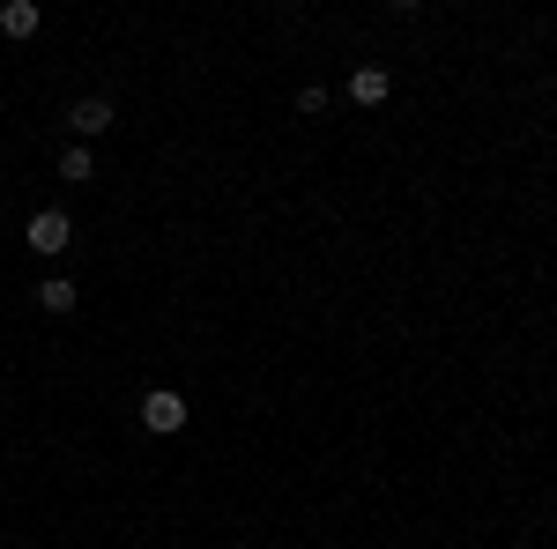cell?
Segmentation results:
<instances>
[{
	"label": "cell",
	"instance_id": "6da1fadb",
	"mask_svg": "<svg viewBox=\"0 0 557 549\" xmlns=\"http://www.w3.org/2000/svg\"><path fill=\"white\" fill-rule=\"evenodd\" d=\"M23 246H30V253H45V260H60L67 246H75V215H67V209H38Z\"/></svg>",
	"mask_w": 557,
	"mask_h": 549
},
{
	"label": "cell",
	"instance_id": "7a4b0ae2",
	"mask_svg": "<svg viewBox=\"0 0 557 549\" xmlns=\"http://www.w3.org/2000/svg\"><path fill=\"white\" fill-rule=\"evenodd\" d=\"M141 431H157V438H178V431H186V401H178L172 386H157V394L141 401Z\"/></svg>",
	"mask_w": 557,
	"mask_h": 549
},
{
	"label": "cell",
	"instance_id": "3957f363",
	"mask_svg": "<svg viewBox=\"0 0 557 549\" xmlns=\"http://www.w3.org/2000/svg\"><path fill=\"white\" fill-rule=\"evenodd\" d=\"M67 127L83 134V141H97V134H112V127H120V112H112V97H83V104L67 112Z\"/></svg>",
	"mask_w": 557,
	"mask_h": 549
},
{
	"label": "cell",
	"instance_id": "277c9868",
	"mask_svg": "<svg viewBox=\"0 0 557 549\" xmlns=\"http://www.w3.org/2000/svg\"><path fill=\"white\" fill-rule=\"evenodd\" d=\"M386 97H394V75H386V67H372V60H364V67H357V75H349V104H364V112H372V104H386Z\"/></svg>",
	"mask_w": 557,
	"mask_h": 549
},
{
	"label": "cell",
	"instance_id": "5b68a950",
	"mask_svg": "<svg viewBox=\"0 0 557 549\" xmlns=\"http://www.w3.org/2000/svg\"><path fill=\"white\" fill-rule=\"evenodd\" d=\"M38 0H8V8H0V38H38Z\"/></svg>",
	"mask_w": 557,
	"mask_h": 549
},
{
	"label": "cell",
	"instance_id": "8992f818",
	"mask_svg": "<svg viewBox=\"0 0 557 549\" xmlns=\"http://www.w3.org/2000/svg\"><path fill=\"white\" fill-rule=\"evenodd\" d=\"M30 297H38V304H45V312H52V320H67V312H75V297H83V290H75L67 275H45V283H38V290H30Z\"/></svg>",
	"mask_w": 557,
	"mask_h": 549
},
{
	"label": "cell",
	"instance_id": "52a82bcc",
	"mask_svg": "<svg viewBox=\"0 0 557 549\" xmlns=\"http://www.w3.org/2000/svg\"><path fill=\"white\" fill-rule=\"evenodd\" d=\"M60 178H67V186H89V178H97V157H89L83 141H67V149H60Z\"/></svg>",
	"mask_w": 557,
	"mask_h": 549
},
{
	"label": "cell",
	"instance_id": "ba28073f",
	"mask_svg": "<svg viewBox=\"0 0 557 549\" xmlns=\"http://www.w3.org/2000/svg\"><path fill=\"white\" fill-rule=\"evenodd\" d=\"M0 549H8V542H0Z\"/></svg>",
	"mask_w": 557,
	"mask_h": 549
}]
</instances>
